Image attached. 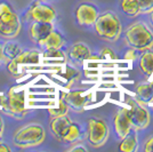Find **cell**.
Wrapping results in <instances>:
<instances>
[{"instance_id": "obj_1", "label": "cell", "mask_w": 153, "mask_h": 152, "mask_svg": "<svg viewBox=\"0 0 153 152\" xmlns=\"http://www.w3.org/2000/svg\"><path fill=\"white\" fill-rule=\"evenodd\" d=\"M125 40L130 48L146 51L153 47V32L144 22H135L125 31Z\"/></svg>"}, {"instance_id": "obj_2", "label": "cell", "mask_w": 153, "mask_h": 152, "mask_svg": "<svg viewBox=\"0 0 153 152\" xmlns=\"http://www.w3.org/2000/svg\"><path fill=\"white\" fill-rule=\"evenodd\" d=\"M46 132L44 127L39 124H27L16 130L13 136V144L19 149H27L38 146L44 143Z\"/></svg>"}, {"instance_id": "obj_3", "label": "cell", "mask_w": 153, "mask_h": 152, "mask_svg": "<svg viewBox=\"0 0 153 152\" xmlns=\"http://www.w3.org/2000/svg\"><path fill=\"white\" fill-rule=\"evenodd\" d=\"M94 25L97 36L108 41H117L122 31L121 22L113 12L98 14Z\"/></svg>"}, {"instance_id": "obj_4", "label": "cell", "mask_w": 153, "mask_h": 152, "mask_svg": "<svg viewBox=\"0 0 153 152\" xmlns=\"http://www.w3.org/2000/svg\"><path fill=\"white\" fill-rule=\"evenodd\" d=\"M0 104L5 113L16 119H22L27 112L25 108L24 92L16 90V87H12L6 97L0 98Z\"/></svg>"}, {"instance_id": "obj_5", "label": "cell", "mask_w": 153, "mask_h": 152, "mask_svg": "<svg viewBox=\"0 0 153 152\" xmlns=\"http://www.w3.org/2000/svg\"><path fill=\"white\" fill-rule=\"evenodd\" d=\"M110 129L108 124L102 119H89L87 126V139L93 148H101L108 139Z\"/></svg>"}, {"instance_id": "obj_6", "label": "cell", "mask_w": 153, "mask_h": 152, "mask_svg": "<svg viewBox=\"0 0 153 152\" xmlns=\"http://www.w3.org/2000/svg\"><path fill=\"white\" fill-rule=\"evenodd\" d=\"M130 108H127V115L129 122L133 128L136 130L145 129L150 122H151V115L150 112L143 107L142 101H130L129 102Z\"/></svg>"}, {"instance_id": "obj_7", "label": "cell", "mask_w": 153, "mask_h": 152, "mask_svg": "<svg viewBox=\"0 0 153 152\" xmlns=\"http://www.w3.org/2000/svg\"><path fill=\"white\" fill-rule=\"evenodd\" d=\"M21 19L13 9L0 14V36L6 39H14L21 31Z\"/></svg>"}, {"instance_id": "obj_8", "label": "cell", "mask_w": 153, "mask_h": 152, "mask_svg": "<svg viewBox=\"0 0 153 152\" xmlns=\"http://www.w3.org/2000/svg\"><path fill=\"white\" fill-rule=\"evenodd\" d=\"M26 17L31 19L33 22H51L53 23L56 19V10L49 5L37 0L30 6L27 13H26Z\"/></svg>"}, {"instance_id": "obj_9", "label": "cell", "mask_w": 153, "mask_h": 152, "mask_svg": "<svg viewBox=\"0 0 153 152\" xmlns=\"http://www.w3.org/2000/svg\"><path fill=\"white\" fill-rule=\"evenodd\" d=\"M39 58H40V53L37 49H31V51H21L17 56L10 60L7 69L13 75V76H19L21 75V68L23 65H31V64H38Z\"/></svg>"}, {"instance_id": "obj_10", "label": "cell", "mask_w": 153, "mask_h": 152, "mask_svg": "<svg viewBox=\"0 0 153 152\" xmlns=\"http://www.w3.org/2000/svg\"><path fill=\"white\" fill-rule=\"evenodd\" d=\"M98 9L95 5L83 2L80 4L76 9V19L79 25L89 26L95 23L98 16Z\"/></svg>"}, {"instance_id": "obj_11", "label": "cell", "mask_w": 153, "mask_h": 152, "mask_svg": "<svg viewBox=\"0 0 153 152\" xmlns=\"http://www.w3.org/2000/svg\"><path fill=\"white\" fill-rule=\"evenodd\" d=\"M61 98L68 104L69 108L78 112L82 111L88 101V96L82 90H73V92L65 93L63 94V97Z\"/></svg>"}, {"instance_id": "obj_12", "label": "cell", "mask_w": 153, "mask_h": 152, "mask_svg": "<svg viewBox=\"0 0 153 152\" xmlns=\"http://www.w3.org/2000/svg\"><path fill=\"white\" fill-rule=\"evenodd\" d=\"M53 30H54V26L51 22H33L29 29V34L34 42L39 44L44 39H46V37Z\"/></svg>"}, {"instance_id": "obj_13", "label": "cell", "mask_w": 153, "mask_h": 152, "mask_svg": "<svg viewBox=\"0 0 153 152\" xmlns=\"http://www.w3.org/2000/svg\"><path fill=\"white\" fill-rule=\"evenodd\" d=\"M113 122H114L115 134L119 139H122L123 136H126L128 132L133 128L130 122H129V119H128L127 108H122L118 110V112L114 115Z\"/></svg>"}, {"instance_id": "obj_14", "label": "cell", "mask_w": 153, "mask_h": 152, "mask_svg": "<svg viewBox=\"0 0 153 152\" xmlns=\"http://www.w3.org/2000/svg\"><path fill=\"white\" fill-rule=\"evenodd\" d=\"M91 51L89 47L83 42H76L72 45V47L69 51V58L76 63H82L83 61H87L90 56Z\"/></svg>"}, {"instance_id": "obj_15", "label": "cell", "mask_w": 153, "mask_h": 152, "mask_svg": "<svg viewBox=\"0 0 153 152\" xmlns=\"http://www.w3.org/2000/svg\"><path fill=\"white\" fill-rule=\"evenodd\" d=\"M138 148V137H137V130L131 128L127 133L126 136L121 139L119 144V150L122 152H135Z\"/></svg>"}, {"instance_id": "obj_16", "label": "cell", "mask_w": 153, "mask_h": 152, "mask_svg": "<svg viewBox=\"0 0 153 152\" xmlns=\"http://www.w3.org/2000/svg\"><path fill=\"white\" fill-rule=\"evenodd\" d=\"M64 44H65V39L56 30H53L46 37V39H44L41 42H39V45L45 49H59Z\"/></svg>"}, {"instance_id": "obj_17", "label": "cell", "mask_w": 153, "mask_h": 152, "mask_svg": "<svg viewBox=\"0 0 153 152\" xmlns=\"http://www.w3.org/2000/svg\"><path fill=\"white\" fill-rule=\"evenodd\" d=\"M71 122H72V120L66 114L59 115V117H54L49 124V128H51V133L54 134V136L59 139L62 133L66 129V127L69 126Z\"/></svg>"}, {"instance_id": "obj_18", "label": "cell", "mask_w": 153, "mask_h": 152, "mask_svg": "<svg viewBox=\"0 0 153 152\" xmlns=\"http://www.w3.org/2000/svg\"><path fill=\"white\" fill-rule=\"evenodd\" d=\"M80 137H81V129H80L79 125L76 122H71L70 125L66 127V129L62 133L59 141H63L66 143H74Z\"/></svg>"}, {"instance_id": "obj_19", "label": "cell", "mask_w": 153, "mask_h": 152, "mask_svg": "<svg viewBox=\"0 0 153 152\" xmlns=\"http://www.w3.org/2000/svg\"><path fill=\"white\" fill-rule=\"evenodd\" d=\"M140 68L142 72L146 77H151L153 73V51L146 49L143 51V54L140 55Z\"/></svg>"}, {"instance_id": "obj_20", "label": "cell", "mask_w": 153, "mask_h": 152, "mask_svg": "<svg viewBox=\"0 0 153 152\" xmlns=\"http://www.w3.org/2000/svg\"><path fill=\"white\" fill-rule=\"evenodd\" d=\"M22 51L19 44L14 42V41H7L2 45V55L5 61H10L19 55Z\"/></svg>"}, {"instance_id": "obj_21", "label": "cell", "mask_w": 153, "mask_h": 152, "mask_svg": "<svg viewBox=\"0 0 153 152\" xmlns=\"http://www.w3.org/2000/svg\"><path fill=\"white\" fill-rule=\"evenodd\" d=\"M121 9L129 17H136L140 13L137 0H121Z\"/></svg>"}, {"instance_id": "obj_22", "label": "cell", "mask_w": 153, "mask_h": 152, "mask_svg": "<svg viewBox=\"0 0 153 152\" xmlns=\"http://www.w3.org/2000/svg\"><path fill=\"white\" fill-rule=\"evenodd\" d=\"M136 93L140 101L150 102V100L153 97V83H140L136 88Z\"/></svg>"}, {"instance_id": "obj_23", "label": "cell", "mask_w": 153, "mask_h": 152, "mask_svg": "<svg viewBox=\"0 0 153 152\" xmlns=\"http://www.w3.org/2000/svg\"><path fill=\"white\" fill-rule=\"evenodd\" d=\"M68 111H69V107H68V104H66L62 98H59V101H58L57 108L48 109V112H49V114L51 115V118L68 114Z\"/></svg>"}, {"instance_id": "obj_24", "label": "cell", "mask_w": 153, "mask_h": 152, "mask_svg": "<svg viewBox=\"0 0 153 152\" xmlns=\"http://www.w3.org/2000/svg\"><path fill=\"white\" fill-rule=\"evenodd\" d=\"M142 14H150L153 12V0H137Z\"/></svg>"}, {"instance_id": "obj_25", "label": "cell", "mask_w": 153, "mask_h": 152, "mask_svg": "<svg viewBox=\"0 0 153 152\" xmlns=\"http://www.w3.org/2000/svg\"><path fill=\"white\" fill-rule=\"evenodd\" d=\"M44 57L45 58H64L65 60V55L64 53L59 49H46V51L44 53Z\"/></svg>"}, {"instance_id": "obj_26", "label": "cell", "mask_w": 153, "mask_h": 152, "mask_svg": "<svg viewBox=\"0 0 153 152\" xmlns=\"http://www.w3.org/2000/svg\"><path fill=\"white\" fill-rule=\"evenodd\" d=\"M100 57H101V60H104V61H111V60H117L118 58L114 51L110 49V48H103Z\"/></svg>"}, {"instance_id": "obj_27", "label": "cell", "mask_w": 153, "mask_h": 152, "mask_svg": "<svg viewBox=\"0 0 153 152\" xmlns=\"http://www.w3.org/2000/svg\"><path fill=\"white\" fill-rule=\"evenodd\" d=\"M66 73H65V77L68 78V80L70 81V83H72V81H74L76 78H79L80 77V75H79V72L76 71V69H73V68H71V66H66V71H65Z\"/></svg>"}, {"instance_id": "obj_28", "label": "cell", "mask_w": 153, "mask_h": 152, "mask_svg": "<svg viewBox=\"0 0 153 152\" xmlns=\"http://www.w3.org/2000/svg\"><path fill=\"white\" fill-rule=\"evenodd\" d=\"M143 150L145 152H153V135L150 136V137L145 141L144 146H143Z\"/></svg>"}, {"instance_id": "obj_29", "label": "cell", "mask_w": 153, "mask_h": 152, "mask_svg": "<svg viewBox=\"0 0 153 152\" xmlns=\"http://www.w3.org/2000/svg\"><path fill=\"white\" fill-rule=\"evenodd\" d=\"M125 60H128V61H135L137 58V55H136V49L134 48H130L129 51H126L125 56H123Z\"/></svg>"}, {"instance_id": "obj_30", "label": "cell", "mask_w": 153, "mask_h": 152, "mask_svg": "<svg viewBox=\"0 0 153 152\" xmlns=\"http://www.w3.org/2000/svg\"><path fill=\"white\" fill-rule=\"evenodd\" d=\"M69 151H83L86 152L87 151V148L85 145H82V144H78V145H73L72 148H70L69 149Z\"/></svg>"}, {"instance_id": "obj_31", "label": "cell", "mask_w": 153, "mask_h": 152, "mask_svg": "<svg viewBox=\"0 0 153 152\" xmlns=\"http://www.w3.org/2000/svg\"><path fill=\"white\" fill-rule=\"evenodd\" d=\"M0 152H10V148L0 139Z\"/></svg>"}, {"instance_id": "obj_32", "label": "cell", "mask_w": 153, "mask_h": 152, "mask_svg": "<svg viewBox=\"0 0 153 152\" xmlns=\"http://www.w3.org/2000/svg\"><path fill=\"white\" fill-rule=\"evenodd\" d=\"M4 128H5V125H4V121H2V118L0 117V137L4 133Z\"/></svg>"}, {"instance_id": "obj_33", "label": "cell", "mask_w": 153, "mask_h": 152, "mask_svg": "<svg viewBox=\"0 0 153 152\" xmlns=\"http://www.w3.org/2000/svg\"><path fill=\"white\" fill-rule=\"evenodd\" d=\"M0 60H4V55H2V45H0Z\"/></svg>"}, {"instance_id": "obj_34", "label": "cell", "mask_w": 153, "mask_h": 152, "mask_svg": "<svg viewBox=\"0 0 153 152\" xmlns=\"http://www.w3.org/2000/svg\"><path fill=\"white\" fill-rule=\"evenodd\" d=\"M150 21H151V24H152V26H153V12L150 13Z\"/></svg>"}, {"instance_id": "obj_35", "label": "cell", "mask_w": 153, "mask_h": 152, "mask_svg": "<svg viewBox=\"0 0 153 152\" xmlns=\"http://www.w3.org/2000/svg\"><path fill=\"white\" fill-rule=\"evenodd\" d=\"M150 103H152V104H153V97L151 98V100H150Z\"/></svg>"}, {"instance_id": "obj_36", "label": "cell", "mask_w": 153, "mask_h": 152, "mask_svg": "<svg viewBox=\"0 0 153 152\" xmlns=\"http://www.w3.org/2000/svg\"><path fill=\"white\" fill-rule=\"evenodd\" d=\"M152 83H153V80H152Z\"/></svg>"}]
</instances>
